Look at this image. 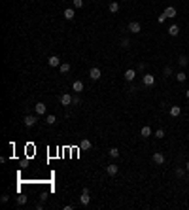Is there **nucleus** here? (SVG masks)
<instances>
[{
    "label": "nucleus",
    "instance_id": "obj_17",
    "mask_svg": "<svg viewBox=\"0 0 189 210\" xmlns=\"http://www.w3.org/2000/svg\"><path fill=\"white\" fill-rule=\"evenodd\" d=\"M168 34H170V36H178L180 34V27L178 25H170V27H168Z\"/></svg>",
    "mask_w": 189,
    "mask_h": 210
},
{
    "label": "nucleus",
    "instance_id": "obj_14",
    "mask_svg": "<svg viewBox=\"0 0 189 210\" xmlns=\"http://www.w3.org/2000/svg\"><path fill=\"white\" fill-rule=\"evenodd\" d=\"M63 15H64V19H66V21H72V19L76 17V11L72 10V8H66V10L63 11Z\"/></svg>",
    "mask_w": 189,
    "mask_h": 210
},
{
    "label": "nucleus",
    "instance_id": "obj_1",
    "mask_svg": "<svg viewBox=\"0 0 189 210\" xmlns=\"http://www.w3.org/2000/svg\"><path fill=\"white\" fill-rule=\"evenodd\" d=\"M91 203V197H89V191H87V187H83L82 195H79V204H83V206H87V204Z\"/></svg>",
    "mask_w": 189,
    "mask_h": 210
},
{
    "label": "nucleus",
    "instance_id": "obj_24",
    "mask_svg": "<svg viewBox=\"0 0 189 210\" xmlns=\"http://www.w3.org/2000/svg\"><path fill=\"white\" fill-rule=\"evenodd\" d=\"M140 132H142V136H146V138H148V136H151V129L148 127V125H146V127H142V131H140Z\"/></svg>",
    "mask_w": 189,
    "mask_h": 210
},
{
    "label": "nucleus",
    "instance_id": "obj_33",
    "mask_svg": "<svg viewBox=\"0 0 189 210\" xmlns=\"http://www.w3.org/2000/svg\"><path fill=\"white\" fill-rule=\"evenodd\" d=\"M157 21H159V23H164V21H167V15H164V13H161L159 17H157Z\"/></svg>",
    "mask_w": 189,
    "mask_h": 210
},
{
    "label": "nucleus",
    "instance_id": "obj_31",
    "mask_svg": "<svg viewBox=\"0 0 189 210\" xmlns=\"http://www.w3.org/2000/svg\"><path fill=\"white\" fill-rule=\"evenodd\" d=\"M72 104H74V106H78V104H82V100H79V97H74V99H72Z\"/></svg>",
    "mask_w": 189,
    "mask_h": 210
},
{
    "label": "nucleus",
    "instance_id": "obj_34",
    "mask_svg": "<svg viewBox=\"0 0 189 210\" xmlns=\"http://www.w3.org/2000/svg\"><path fill=\"white\" fill-rule=\"evenodd\" d=\"M185 171H189V161H187V163H185Z\"/></svg>",
    "mask_w": 189,
    "mask_h": 210
},
{
    "label": "nucleus",
    "instance_id": "obj_3",
    "mask_svg": "<svg viewBox=\"0 0 189 210\" xmlns=\"http://www.w3.org/2000/svg\"><path fill=\"white\" fill-rule=\"evenodd\" d=\"M142 83H144L146 87H151V85L155 83V76H153V74H148V72H146V74H144V78H142Z\"/></svg>",
    "mask_w": 189,
    "mask_h": 210
},
{
    "label": "nucleus",
    "instance_id": "obj_25",
    "mask_svg": "<svg viewBox=\"0 0 189 210\" xmlns=\"http://www.w3.org/2000/svg\"><path fill=\"white\" fill-rule=\"evenodd\" d=\"M176 176H178V178H183V176H185V168L178 167V168H176Z\"/></svg>",
    "mask_w": 189,
    "mask_h": 210
},
{
    "label": "nucleus",
    "instance_id": "obj_12",
    "mask_svg": "<svg viewBox=\"0 0 189 210\" xmlns=\"http://www.w3.org/2000/svg\"><path fill=\"white\" fill-rule=\"evenodd\" d=\"M72 91H74L76 95H79V93L83 91V82H79V80H76V82L72 83Z\"/></svg>",
    "mask_w": 189,
    "mask_h": 210
},
{
    "label": "nucleus",
    "instance_id": "obj_11",
    "mask_svg": "<svg viewBox=\"0 0 189 210\" xmlns=\"http://www.w3.org/2000/svg\"><path fill=\"white\" fill-rule=\"evenodd\" d=\"M123 78H125L127 82H134V78H136V70H132V68H129V70H125V74H123Z\"/></svg>",
    "mask_w": 189,
    "mask_h": 210
},
{
    "label": "nucleus",
    "instance_id": "obj_26",
    "mask_svg": "<svg viewBox=\"0 0 189 210\" xmlns=\"http://www.w3.org/2000/svg\"><path fill=\"white\" fill-rule=\"evenodd\" d=\"M163 74H164V78H168V76H172V68H170V66H164Z\"/></svg>",
    "mask_w": 189,
    "mask_h": 210
},
{
    "label": "nucleus",
    "instance_id": "obj_6",
    "mask_svg": "<svg viewBox=\"0 0 189 210\" xmlns=\"http://www.w3.org/2000/svg\"><path fill=\"white\" fill-rule=\"evenodd\" d=\"M34 112H36V116H44V114L47 112V106H46L44 102H38V104L34 106Z\"/></svg>",
    "mask_w": 189,
    "mask_h": 210
},
{
    "label": "nucleus",
    "instance_id": "obj_13",
    "mask_svg": "<svg viewBox=\"0 0 189 210\" xmlns=\"http://www.w3.org/2000/svg\"><path fill=\"white\" fill-rule=\"evenodd\" d=\"M151 159H153V163H155V165H163V163H164V155H163L161 152H155Z\"/></svg>",
    "mask_w": 189,
    "mask_h": 210
},
{
    "label": "nucleus",
    "instance_id": "obj_16",
    "mask_svg": "<svg viewBox=\"0 0 189 210\" xmlns=\"http://www.w3.org/2000/svg\"><path fill=\"white\" fill-rule=\"evenodd\" d=\"M108 10H110L112 13H117V11H119V2H117V0H112L110 6H108Z\"/></svg>",
    "mask_w": 189,
    "mask_h": 210
},
{
    "label": "nucleus",
    "instance_id": "obj_22",
    "mask_svg": "<svg viewBox=\"0 0 189 210\" xmlns=\"http://www.w3.org/2000/svg\"><path fill=\"white\" fill-rule=\"evenodd\" d=\"M46 123H47V125H55V123H57V118H55L53 114H49V116L46 118Z\"/></svg>",
    "mask_w": 189,
    "mask_h": 210
},
{
    "label": "nucleus",
    "instance_id": "obj_8",
    "mask_svg": "<svg viewBox=\"0 0 189 210\" xmlns=\"http://www.w3.org/2000/svg\"><path fill=\"white\" fill-rule=\"evenodd\" d=\"M93 148V142H91L89 138H83L82 142H79V150H83V152H87V150H91Z\"/></svg>",
    "mask_w": 189,
    "mask_h": 210
},
{
    "label": "nucleus",
    "instance_id": "obj_32",
    "mask_svg": "<svg viewBox=\"0 0 189 210\" xmlns=\"http://www.w3.org/2000/svg\"><path fill=\"white\" fill-rule=\"evenodd\" d=\"M129 44H131V42H129V38H123L121 40V47H129Z\"/></svg>",
    "mask_w": 189,
    "mask_h": 210
},
{
    "label": "nucleus",
    "instance_id": "obj_29",
    "mask_svg": "<svg viewBox=\"0 0 189 210\" xmlns=\"http://www.w3.org/2000/svg\"><path fill=\"white\" fill-rule=\"evenodd\" d=\"M155 136H157V138H164V131H163V129L155 131Z\"/></svg>",
    "mask_w": 189,
    "mask_h": 210
},
{
    "label": "nucleus",
    "instance_id": "obj_18",
    "mask_svg": "<svg viewBox=\"0 0 189 210\" xmlns=\"http://www.w3.org/2000/svg\"><path fill=\"white\" fill-rule=\"evenodd\" d=\"M180 114H182V108L180 106H170V116L172 118H178Z\"/></svg>",
    "mask_w": 189,
    "mask_h": 210
},
{
    "label": "nucleus",
    "instance_id": "obj_15",
    "mask_svg": "<svg viewBox=\"0 0 189 210\" xmlns=\"http://www.w3.org/2000/svg\"><path fill=\"white\" fill-rule=\"evenodd\" d=\"M117 171H119V167H117L115 163H110V165L106 167V172H108L110 176H115V174H117Z\"/></svg>",
    "mask_w": 189,
    "mask_h": 210
},
{
    "label": "nucleus",
    "instance_id": "obj_27",
    "mask_svg": "<svg viewBox=\"0 0 189 210\" xmlns=\"http://www.w3.org/2000/svg\"><path fill=\"white\" fill-rule=\"evenodd\" d=\"M25 203H27V197L25 195H19L17 197V204H25Z\"/></svg>",
    "mask_w": 189,
    "mask_h": 210
},
{
    "label": "nucleus",
    "instance_id": "obj_7",
    "mask_svg": "<svg viewBox=\"0 0 189 210\" xmlns=\"http://www.w3.org/2000/svg\"><path fill=\"white\" fill-rule=\"evenodd\" d=\"M36 121H38V118L36 116H25V119H23V123L27 125V127H34Z\"/></svg>",
    "mask_w": 189,
    "mask_h": 210
},
{
    "label": "nucleus",
    "instance_id": "obj_28",
    "mask_svg": "<svg viewBox=\"0 0 189 210\" xmlns=\"http://www.w3.org/2000/svg\"><path fill=\"white\" fill-rule=\"evenodd\" d=\"M72 4H74V8H82L83 6V0H72Z\"/></svg>",
    "mask_w": 189,
    "mask_h": 210
},
{
    "label": "nucleus",
    "instance_id": "obj_20",
    "mask_svg": "<svg viewBox=\"0 0 189 210\" xmlns=\"http://www.w3.org/2000/svg\"><path fill=\"white\" fill-rule=\"evenodd\" d=\"M59 70H61V74H66V72H70V64H68V63H61Z\"/></svg>",
    "mask_w": 189,
    "mask_h": 210
},
{
    "label": "nucleus",
    "instance_id": "obj_21",
    "mask_svg": "<svg viewBox=\"0 0 189 210\" xmlns=\"http://www.w3.org/2000/svg\"><path fill=\"white\" fill-rule=\"evenodd\" d=\"M187 63H189V59L185 57V55H180L178 57V64L180 66H187Z\"/></svg>",
    "mask_w": 189,
    "mask_h": 210
},
{
    "label": "nucleus",
    "instance_id": "obj_10",
    "mask_svg": "<svg viewBox=\"0 0 189 210\" xmlns=\"http://www.w3.org/2000/svg\"><path fill=\"white\" fill-rule=\"evenodd\" d=\"M47 64H49V66H53V68H57V66H61V59H59L57 55H51V57L47 59Z\"/></svg>",
    "mask_w": 189,
    "mask_h": 210
},
{
    "label": "nucleus",
    "instance_id": "obj_23",
    "mask_svg": "<svg viewBox=\"0 0 189 210\" xmlns=\"http://www.w3.org/2000/svg\"><path fill=\"white\" fill-rule=\"evenodd\" d=\"M176 80H178V82H185L187 74H185V72H176Z\"/></svg>",
    "mask_w": 189,
    "mask_h": 210
},
{
    "label": "nucleus",
    "instance_id": "obj_19",
    "mask_svg": "<svg viewBox=\"0 0 189 210\" xmlns=\"http://www.w3.org/2000/svg\"><path fill=\"white\" fill-rule=\"evenodd\" d=\"M108 155H110L112 159H117L119 157V150L117 148H112V150H108Z\"/></svg>",
    "mask_w": 189,
    "mask_h": 210
},
{
    "label": "nucleus",
    "instance_id": "obj_5",
    "mask_svg": "<svg viewBox=\"0 0 189 210\" xmlns=\"http://www.w3.org/2000/svg\"><path fill=\"white\" fill-rule=\"evenodd\" d=\"M72 99H74L72 95L64 93V95H61V99H59V100H61V104H63V106H72Z\"/></svg>",
    "mask_w": 189,
    "mask_h": 210
},
{
    "label": "nucleus",
    "instance_id": "obj_9",
    "mask_svg": "<svg viewBox=\"0 0 189 210\" xmlns=\"http://www.w3.org/2000/svg\"><path fill=\"white\" fill-rule=\"evenodd\" d=\"M100 76H102V72H100V68L93 66V68L89 70V78H91V80H100Z\"/></svg>",
    "mask_w": 189,
    "mask_h": 210
},
{
    "label": "nucleus",
    "instance_id": "obj_35",
    "mask_svg": "<svg viewBox=\"0 0 189 210\" xmlns=\"http://www.w3.org/2000/svg\"><path fill=\"white\" fill-rule=\"evenodd\" d=\"M185 97H187V99H189V89H187V91H185Z\"/></svg>",
    "mask_w": 189,
    "mask_h": 210
},
{
    "label": "nucleus",
    "instance_id": "obj_30",
    "mask_svg": "<svg viewBox=\"0 0 189 210\" xmlns=\"http://www.w3.org/2000/svg\"><path fill=\"white\" fill-rule=\"evenodd\" d=\"M8 199H10V195H8V193H4V195L0 197V203H4V204H6V203H8Z\"/></svg>",
    "mask_w": 189,
    "mask_h": 210
},
{
    "label": "nucleus",
    "instance_id": "obj_2",
    "mask_svg": "<svg viewBox=\"0 0 189 210\" xmlns=\"http://www.w3.org/2000/svg\"><path fill=\"white\" fill-rule=\"evenodd\" d=\"M164 15H167V19H174L176 15H178V10H176L174 6H167L164 8V11H163Z\"/></svg>",
    "mask_w": 189,
    "mask_h": 210
},
{
    "label": "nucleus",
    "instance_id": "obj_4",
    "mask_svg": "<svg viewBox=\"0 0 189 210\" xmlns=\"http://www.w3.org/2000/svg\"><path fill=\"white\" fill-rule=\"evenodd\" d=\"M129 30H131L132 34H138V32L142 30V25H140L138 21H131L129 23Z\"/></svg>",
    "mask_w": 189,
    "mask_h": 210
}]
</instances>
